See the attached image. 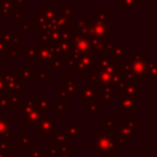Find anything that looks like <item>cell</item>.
Here are the masks:
<instances>
[{"label":"cell","instance_id":"obj_2","mask_svg":"<svg viewBox=\"0 0 157 157\" xmlns=\"http://www.w3.org/2000/svg\"><path fill=\"white\" fill-rule=\"evenodd\" d=\"M140 0H119V9H139Z\"/></svg>","mask_w":157,"mask_h":157},{"label":"cell","instance_id":"obj_5","mask_svg":"<svg viewBox=\"0 0 157 157\" xmlns=\"http://www.w3.org/2000/svg\"><path fill=\"white\" fill-rule=\"evenodd\" d=\"M85 0H74V2H80V4H82Z\"/></svg>","mask_w":157,"mask_h":157},{"label":"cell","instance_id":"obj_1","mask_svg":"<svg viewBox=\"0 0 157 157\" xmlns=\"http://www.w3.org/2000/svg\"><path fill=\"white\" fill-rule=\"evenodd\" d=\"M96 20L98 23H102L105 26H110L112 23V16L107 13L105 10H96Z\"/></svg>","mask_w":157,"mask_h":157},{"label":"cell","instance_id":"obj_4","mask_svg":"<svg viewBox=\"0 0 157 157\" xmlns=\"http://www.w3.org/2000/svg\"><path fill=\"white\" fill-rule=\"evenodd\" d=\"M12 16L13 20H21L22 18V7H12L11 12H10Z\"/></svg>","mask_w":157,"mask_h":157},{"label":"cell","instance_id":"obj_3","mask_svg":"<svg viewBox=\"0 0 157 157\" xmlns=\"http://www.w3.org/2000/svg\"><path fill=\"white\" fill-rule=\"evenodd\" d=\"M12 4H11V0H1V18L5 20L6 18V15H9L12 10Z\"/></svg>","mask_w":157,"mask_h":157}]
</instances>
